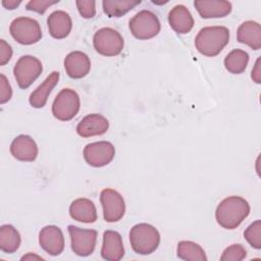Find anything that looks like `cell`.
<instances>
[{
  "mask_svg": "<svg viewBox=\"0 0 261 261\" xmlns=\"http://www.w3.org/2000/svg\"><path fill=\"white\" fill-rule=\"evenodd\" d=\"M250 214V205L240 196L224 198L217 206L215 218L217 223L225 229L237 228Z\"/></svg>",
  "mask_w": 261,
  "mask_h": 261,
  "instance_id": "6da1fadb",
  "label": "cell"
},
{
  "mask_svg": "<svg viewBox=\"0 0 261 261\" xmlns=\"http://www.w3.org/2000/svg\"><path fill=\"white\" fill-rule=\"evenodd\" d=\"M229 42V31L223 25L205 27L195 38L196 49L204 56L218 55Z\"/></svg>",
  "mask_w": 261,
  "mask_h": 261,
  "instance_id": "7a4b0ae2",
  "label": "cell"
},
{
  "mask_svg": "<svg viewBox=\"0 0 261 261\" xmlns=\"http://www.w3.org/2000/svg\"><path fill=\"white\" fill-rule=\"evenodd\" d=\"M129 242L135 253L149 255L158 248L160 233L155 226L149 223H138L129 230Z\"/></svg>",
  "mask_w": 261,
  "mask_h": 261,
  "instance_id": "3957f363",
  "label": "cell"
},
{
  "mask_svg": "<svg viewBox=\"0 0 261 261\" xmlns=\"http://www.w3.org/2000/svg\"><path fill=\"white\" fill-rule=\"evenodd\" d=\"M129 30L132 35L139 40H148L157 36L161 24L158 16L151 10H141L129 20Z\"/></svg>",
  "mask_w": 261,
  "mask_h": 261,
  "instance_id": "277c9868",
  "label": "cell"
},
{
  "mask_svg": "<svg viewBox=\"0 0 261 261\" xmlns=\"http://www.w3.org/2000/svg\"><path fill=\"white\" fill-rule=\"evenodd\" d=\"M11 37L21 45H33L42 39V30L39 22L31 17L19 16L14 18L9 27Z\"/></svg>",
  "mask_w": 261,
  "mask_h": 261,
  "instance_id": "5b68a950",
  "label": "cell"
},
{
  "mask_svg": "<svg viewBox=\"0 0 261 261\" xmlns=\"http://www.w3.org/2000/svg\"><path fill=\"white\" fill-rule=\"evenodd\" d=\"M81 101L79 94L69 88L62 89L52 103V114L61 121L71 120L79 112Z\"/></svg>",
  "mask_w": 261,
  "mask_h": 261,
  "instance_id": "8992f818",
  "label": "cell"
},
{
  "mask_svg": "<svg viewBox=\"0 0 261 261\" xmlns=\"http://www.w3.org/2000/svg\"><path fill=\"white\" fill-rule=\"evenodd\" d=\"M95 50L104 56H116L120 54L124 47L122 36L112 28H102L93 37Z\"/></svg>",
  "mask_w": 261,
  "mask_h": 261,
  "instance_id": "52a82bcc",
  "label": "cell"
},
{
  "mask_svg": "<svg viewBox=\"0 0 261 261\" xmlns=\"http://www.w3.org/2000/svg\"><path fill=\"white\" fill-rule=\"evenodd\" d=\"M41 61L32 55H23L18 58L13 67V74L20 89L29 88L42 73Z\"/></svg>",
  "mask_w": 261,
  "mask_h": 261,
  "instance_id": "ba28073f",
  "label": "cell"
},
{
  "mask_svg": "<svg viewBox=\"0 0 261 261\" xmlns=\"http://www.w3.org/2000/svg\"><path fill=\"white\" fill-rule=\"evenodd\" d=\"M67 230L70 237L71 250L75 255L87 257L94 252L98 234L95 229H85L74 225H68Z\"/></svg>",
  "mask_w": 261,
  "mask_h": 261,
  "instance_id": "9c48e42d",
  "label": "cell"
},
{
  "mask_svg": "<svg viewBox=\"0 0 261 261\" xmlns=\"http://www.w3.org/2000/svg\"><path fill=\"white\" fill-rule=\"evenodd\" d=\"M103 217L106 222H117L125 213V202L122 196L113 189H104L100 194Z\"/></svg>",
  "mask_w": 261,
  "mask_h": 261,
  "instance_id": "30bf717a",
  "label": "cell"
},
{
  "mask_svg": "<svg viewBox=\"0 0 261 261\" xmlns=\"http://www.w3.org/2000/svg\"><path fill=\"white\" fill-rule=\"evenodd\" d=\"M86 162L93 167H102L109 164L115 155V148L112 143L99 141L88 144L83 151Z\"/></svg>",
  "mask_w": 261,
  "mask_h": 261,
  "instance_id": "8fae6325",
  "label": "cell"
},
{
  "mask_svg": "<svg viewBox=\"0 0 261 261\" xmlns=\"http://www.w3.org/2000/svg\"><path fill=\"white\" fill-rule=\"evenodd\" d=\"M41 248L51 256H58L64 250V236L56 225H46L39 232Z\"/></svg>",
  "mask_w": 261,
  "mask_h": 261,
  "instance_id": "7c38bea8",
  "label": "cell"
},
{
  "mask_svg": "<svg viewBox=\"0 0 261 261\" xmlns=\"http://www.w3.org/2000/svg\"><path fill=\"white\" fill-rule=\"evenodd\" d=\"M38 145L35 140L28 135H19L15 137L10 144L11 155L23 162H33L38 156Z\"/></svg>",
  "mask_w": 261,
  "mask_h": 261,
  "instance_id": "4fadbf2b",
  "label": "cell"
},
{
  "mask_svg": "<svg viewBox=\"0 0 261 261\" xmlns=\"http://www.w3.org/2000/svg\"><path fill=\"white\" fill-rule=\"evenodd\" d=\"M109 128V121L98 113L86 115L76 125V133L83 138L101 136Z\"/></svg>",
  "mask_w": 261,
  "mask_h": 261,
  "instance_id": "5bb4252c",
  "label": "cell"
},
{
  "mask_svg": "<svg viewBox=\"0 0 261 261\" xmlns=\"http://www.w3.org/2000/svg\"><path fill=\"white\" fill-rule=\"evenodd\" d=\"M64 68L69 77L74 80L83 79L90 72L91 61L86 53L72 51L64 59Z\"/></svg>",
  "mask_w": 261,
  "mask_h": 261,
  "instance_id": "9a60e30c",
  "label": "cell"
},
{
  "mask_svg": "<svg viewBox=\"0 0 261 261\" xmlns=\"http://www.w3.org/2000/svg\"><path fill=\"white\" fill-rule=\"evenodd\" d=\"M101 256L103 259L109 261H118L122 259L124 256V247L119 232L110 229L104 231Z\"/></svg>",
  "mask_w": 261,
  "mask_h": 261,
  "instance_id": "2e32d148",
  "label": "cell"
},
{
  "mask_svg": "<svg viewBox=\"0 0 261 261\" xmlns=\"http://www.w3.org/2000/svg\"><path fill=\"white\" fill-rule=\"evenodd\" d=\"M194 6L202 18H219L228 15L232 6L225 0H195Z\"/></svg>",
  "mask_w": 261,
  "mask_h": 261,
  "instance_id": "e0dca14e",
  "label": "cell"
},
{
  "mask_svg": "<svg viewBox=\"0 0 261 261\" xmlns=\"http://www.w3.org/2000/svg\"><path fill=\"white\" fill-rule=\"evenodd\" d=\"M47 24L49 34L54 39L66 38L72 29L71 17L63 10L53 11L47 18Z\"/></svg>",
  "mask_w": 261,
  "mask_h": 261,
  "instance_id": "ac0fdd59",
  "label": "cell"
},
{
  "mask_svg": "<svg viewBox=\"0 0 261 261\" xmlns=\"http://www.w3.org/2000/svg\"><path fill=\"white\" fill-rule=\"evenodd\" d=\"M168 22L177 34H188L194 27V18L185 5H175L168 13Z\"/></svg>",
  "mask_w": 261,
  "mask_h": 261,
  "instance_id": "d6986e66",
  "label": "cell"
},
{
  "mask_svg": "<svg viewBox=\"0 0 261 261\" xmlns=\"http://www.w3.org/2000/svg\"><path fill=\"white\" fill-rule=\"evenodd\" d=\"M69 215L73 220L83 223H93L98 217L95 204L87 198L73 200L69 206Z\"/></svg>",
  "mask_w": 261,
  "mask_h": 261,
  "instance_id": "ffe728a7",
  "label": "cell"
},
{
  "mask_svg": "<svg viewBox=\"0 0 261 261\" xmlns=\"http://www.w3.org/2000/svg\"><path fill=\"white\" fill-rule=\"evenodd\" d=\"M237 40L241 44L248 45L253 50L261 48V25L254 20L244 21L237 31Z\"/></svg>",
  "mask_w": 261,
  "mask_h": 261,
  "instance_id": "44dd1931",
  "label": "cell"
},
{
  "mask_svg": "<svg viewBox=\"0 0 261 261\" xmlns=\"http://www.w3.org/2000/svg\"><path fill=\"white\" fill-rule=\"evenodd\" d=\"M59 76L60 74L58 71H52L45 81L31 93L29 102L32 107L43 108L46 105L49 95L59 81Z\"/></svg>",
  "mask_w": 261,
  "mask_h": 261,
  "instance_id": "7402d4cb",
  "label": "cell"
},
{
  "mask_svg": "<svg viewBox=\"0 0 261 261\" xmlns=\"http://www.w3.org/2000/svg\"><path fill=\"white\" fill-rule=\"evenodd\" d=\"M21 238L18 230L11 224H3L0 227V249L2 252L12 254L20 246Z\"/></svg>",
  "mask_w": 261,
  "mask_h": 261,
  "instance_id": "603a6c76",
  "label": "cell"
},
{
  "mask_svg": "<svg viewBox=\"0 0 261 261\" xmlns=\"http://www.w3.org/2000/svg\"><path fill=\"white\" fill-rule=\"evenodd\" d=\"M249 63V54L242 49H233L224 58L225 69L233 74L245 71Z\"/></svg>",
  "mask_w": 261,
  "mask_h": 261,
  "instance_id": "cb8c5ba5",
  "label": "cell"
},
{
  "mask_svg": "<svg viewBox=\"0 0 261 261\" xmlns=\"http://www.w3.org/2000/svg\"><path fill=\"white\" fill-rule=\"evenodd\" d=\"M177 257L187 261H206L204 249L192 241H180L176 248Z\"/></svg>",
  "mask_w": 261,
  "mask_h": 261,
  "instance_id": "d4e9b609",
  "label": "cell"
},
{
  "mask_svg": "<svg viewBox=\"0 0 261 261\" xmlns=\"http://www.w3.org/2000/svg\"><path fill=\"white\" fill-rule=\"evenodd\" d=\"M140 3L141 0H104L102 2V7L104 13L108 17H120L128 11H130L132 9H134Z\"/></svg>",
  "mask_w": 261,
  "mask_h": 261,
  "instance_id": "484cf974",
  "label": "cell"
},
{
  "mask_svg": "<svg viewBox=\"0 0 261 261\" xmlns=\"http://www.w3.org/2000/svg\"><path fill=\"white\" fill-rule=\"evenodd\" d=\"M244 238L254 249H261V221L259 219L252 222L245 229Z\"/></svg>",
  "mask_w": 261,
  "mask_h": 261,
  "instance_id": "4316f807",
  "label": "cell"
},
{
  "mask_svg": "<svg viewBox=\"0 0 261 261\" xmlns=\"http://www.w3.org/2000/svg\"><path fill=\"white\" fill-rule=\"evenodd\" d=\"M247 256L246 249L241 244H233L227 247L220 256L221 261H241Z\"/></svg>",
  "mask_w": 261,
  "mask_h": 261,
  "instance_id": "83f0119b",
  "label": "cell"
},
{
  "mask_svg": "<svg viewBox=\"0 0 261 261\" xmlns=\"http://www.w3.org/2000/svg\"><path fill=\"white\" fill-rule=\"evenodd\" d=\"M76 8L79 10V13L82 15V17L89 19L93 18L96 14V2L90 1V0H77L75 1Z\"/></svg>",
  "mask_w": 261,
  "mask_h": 261,
  "instance_id": "f1b7e54d",
  "label": "cell"
},
{
  "mask_svg": "<svg viewBox=\"0 0 261 261\" xmlns=\"http://www.w3.org/2000/svg\"><path fill=\"white\" fill-rule=\"evenodd\" d=\"M58 0L55 1H50V0H31L27 3L25 8L27 10L34 11L40 14H43L50 6L58 3Z\"/></svg>",
  "mask_w": 261,
  "mask_h": 261,
  "instance_id": "f546056e",
  "label": "cell"
},
{
  "mask_svg": "<svg viewBox=\"0 0 261 261\" xmlns=\"http://www.w3.org/2000/svg\"><path fill=\"white\" fill-rule=\"evenodd\" d=\"M12 97V88L7 80V77L1 73L0 74V103L4 104L8 102Z\"/></svg>",
  "mask_w": 261,
  "mask_h": 261,
  "instance_id": "4dcf8cb0",
  "label": "cell"
},
{
  "mask_svg": "<svg viewBox=\"0 0 261 261\" xmlns=\"http://www.w3.org/2000/svg\"><path fill=\"white\" fill-rule=\"evenodd\" d=\"M12 57L11 46L3 39L0 40V65H5Z\"/></svg>",
  "mask_w": 261,
  "mask_h": 261,
  "instance_id": "1f68e13d",
  "label": "cell"
},
{
  "mask_svg": "<svg viewBox=\"0 0 261 261\" xmlns=\"http://www.w3.org/2000/svg\"><path fill=\"white\" fill-rule=\"evenodd\" d=\"M251 77L256 84L261 83V69H260V57L257 58L255 65L251 71Z\"/></svg>",
  "mask_w": 261,
  "mask_h": 261,
  "instance_id": "d6a6232c",
  "label": "cell"
},
{
  "mask_svg": "<svg viewBox=\"0 0 261 261\" xmlns=\"http://www.w3.org/2000/svg\"><path fill=\"white\" fill-rule=\"evenodd\" d=\"M21 1H16V0H3L2 1V6L8 10H13L17 8L20 5Z\"/></svg>",
  "mask_w": 261,
  "mask_h": 261,
  "instance_id": "836d02e7",
  "label": "cell"
},
{
  "mask_svg": "<svg viewBox=\"0 0 261 261\" xmlns=\"http://www.w3.org/2000/svg\"><path fill=\"white\" fill-rule=\"evenodd\" d=\"M31 259H39V260H43V258H42V257L37 256V255H34V254H32V253H29V254H27V255H24V256H22V257H21V260H31Z\"/></svg>",
  "mask_w": 261,
  "mask_h": 261,
  "instance_id": "e575fe53",
  "label": "cell"
}]
</instances>
